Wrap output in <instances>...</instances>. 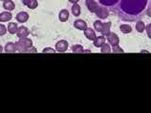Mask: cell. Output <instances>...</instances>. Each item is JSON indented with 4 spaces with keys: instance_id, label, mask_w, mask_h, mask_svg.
Listing matches in <instances>:
<instances>
[{
    "instance_id": "obj_9",
    "label": "cell",
    "mask_w": 151,
    "mask_h": 113,
    "mask_svg": "<svg viewBox=\"0 0 151 113\" xmlns=\"http://www.w3.org/2000/svg\"><path fill=\"white\" fill-rule=\"evenodd\" d=\"M28 18H29V15H28L27 12H25V11L19 12L17 15H16V20H17V22L22 23V24L27 22Z\"/></svg>"
},
{
    "instance_id": "obj_29",
    "label": "cell",
    "mask_w": 151,
    "mask_h": 113,
    "mask_svg": "<svg viewBox=\"0 0 151 113\" xmlns=\"http://www.w3.org/2000/svg\"><path fill=\"white\" fill-rule=\"evenodd\" d=\"M146 14H147V16L151 17V5H149V7L147 8V11H146Z\"/></svg>"
},
{
    "instance_id": "obj_13",
    "label": "cell",
    "mask_w": 151,
    "mask_h": 113,
    "mask_svg": "<svg viewBox=\"0 0 151 113\" xmlns=\"http://www.w3.org/2000/svg\"><path fill=\"white\" fill-rule=\"evenodd\" d=\"M74 26L76 28H78V29H79V30H84L87 28L86 22L83 21V20H80V19H78V20H77L74 23Z\"/></svg>"
},
{
    "instance_id": "obj_8",
    "label": "cell",
    "mask_w": 151,
    "mask_h": 113,
    "mask_svg": "<svg viewBox=\"0 0 151 113\" xmlns=\"http://www.w3.org/2000/svg\"><path fill=\"white\" fill-rule=\"evenodd\" d=\"M84 35L90 41H94V39L96 38V32H94V30L89 27H87L86 29H84Z\"/></svg>"
},
{
    "instance_id": "obj_16",
    "label": "cell",
    "mask_w": 151,
    "mask_h": 113,
    "mask_svg": "<svg viewBox=\"0 0 151 113\" xmlns=\"http://www.w3.org/2000/svg\"><path fill=\"white\" fill-rule=\"evenodd\" d=\"M18 29V26L15 23H9L8 25V32L9 34H16Z\"/></svg>"
},
{
    "instance_id": "obj_28",
    "label": "cell",
    "mask_w": 151,
    "mask_h": 113,
    "mask_svg": "<svg viewBox=\"0 0 151 113\" xmlns=\"http://www.w3.org/2000/svg\"><path fill=\"white\" fill-rule=\"evenodd\" d=\"M146 28V32H147V35H148V37L151 39V24H149V25L145 27Z\"/></svg>"
},
{
    "instance_id": "obj_18",
    "label": "cell",
    "mask_w": 151,
    "mask_h": 113,
    "mask_svg": "<svg viewBox=\"0 0 151 113\" xmlns=\"http://www.w3.org/2000/svg\"><path fill=\"white\" fill-rule=\"evenodd\" d=\"M72 51H73V53H77V54H82V53H84L83 46L79 45V44L73 45V47H72Z\"/></svg>"
},
{
    "instance_id": "obj_6",
    "label": "cell",
    "mask_w": 151,
    "mask_h": 113,
    "mask_svg": "<svg viewBox=\"0 0 151 113\" xmlns=\"http://www.w3.org/2000/svg\"><path fill=\"white\" fill-rule=\"evenodd\" d=\"M5 52L6 53H15V52L18 51V47L16 42H8V44L5 45V48H4Z\"/></svg>"
},
{
    "instance_id": "obj_33",
    "label": "cell",
    "mask_w": 151,
    "mask_h": 113,
    "mask_svg": "<svg viewBox=\"0 0 151 113\" xmlns=\"http://www.w3.org/2000/svg\"><path fill=\"white\" fill-rule=\"evenodd\" d=\"M141 53H148L147 51H141Z\"/></svg>"
},
{
    "instance_id": "obj_1",
    "label": "cell",
    "mask_w": 151,
    "mask_h": 113,
    "mask_svg": "<svg viewBox=\"0 0 151 113\" xmlns=\"http://www.w3.org/2000/svg\"><path fill=\"white\" fill-rule=\"evenodd\" d=\"M17 44V47H18V51L23 53V51L28 48V47H31L33 42L30 39H28V38L25 37V38H20L19 41L16 42Z\"/></svg>"
},
{
    "instance_id": "obj_3",
    "label": "cell",
    "mask_w": 151,
    "mask_h": 113,
    "mask_svg": "<svg viewBox=\"0 0 151 113\" xmlns=\"http://www.w3.org/2000/svg\"><path fill=\"white\" fill-rule=\"evenodd\" d=\"M107 41H109L111 46H114V45H118L119 44V37L117 36V34L113 32H111L110 34L107 36Z\"/></svg>"
},
{
    "instance_id": "obj_20",
    "label": "cell",
    "mask_w": 151,
    "mask_h": 113,
    "mask_svg": "<svg viewBox=\"0 0 151 113\" xmlns=\"http://www.w3.org/2000/svg\"><path fill=\"white\" fill-rule=\"evenodd\" d=\"M93 27H94V30L97 31V32H101L102 31V28H103V23L101 21H96L93 23Z\"/></svg>"
},
{
    "instance_id": "obj_27",
    "label": "cell",
    "mask_w": 151,
    "mask_h": 113,
    "mask_svg": "<svg viewBox=\"0 0 151 113\" xmlns=\"http://www.w3.org/2000/svg\"><path fill=\"white\" fill-rule=\"evenodd\" d=\"M56 50L53 48H50V47H47V48H45L42 50V53H55Z\"/></svg>"
},
{
    "instance_id": "obj_15",
    "label": "cell",
    "mask_w": 151,
    "mask_h": 113,
    "mask_svg": "<svg viewBox=\"0 0 151 113\" xmlns=\"http://www.w3.org/2000/svg\"><path fill=\"white\" fill-rule=\"evenodd\" d=\"M106 44V39L104 36L96 37L93 41V45L96 47H101L103 44Z\"/></svg>"
},
{
    "instance_id": "obj_30",
    "label": "cell",
    "mask_w": 151,
    "mask_h": 113,
    "mask_svg": "<svg viewBox=\"0 0 151 113\" xmlns=\"http://www.w3.org/2000/svg\"><path fill=\"white\" fill-rule=\"evenodd\" d=\"M78 1H79V0H69V2L73 3V4H76V3H78Z\"/></svg>"
},
{
    "instance_id": "obj_2",
    "label": "cell",
    "mask_w": 151,
    "mask_h": 113,
    "mask_svg": "<svg viewBox=\"0 0 151 113\" xmlns=\"http://www.w3.org/2000/svg\"><path fill=\"white\" fill-rule=\"evenodd\" d=\"M55 49L57 52H59V53H63V52H65L68 49V42L64 40L59 41L55 45Z\"/></svg>"
},
{
    "instance_id": "obj_12",
    "label": "cell",
    "mask_w": 151,
    "mask_h": 113,
    "mask_svg": "<svg viewBox=\"0 0 151 113\" xmlns=\"http://www.w3.org/2000/svg\"><path fill=\"white\" fill-rule=\"evenodd\" d=\"M3 8L8 11H13L15 9V4L12 1V0H6V1L3 2Z\"/></svg>"
},
{
    "instance_id": "obj_19",
    "label": "cell",
    "mask_w": 151,
    "mask_h": 113,
    "mask_svg": "<svg viewBox=\"0 0 151 113\" xmlns=\"http://www.w3.org/2000/svg\"><path fill=\"white\" fill-rule=\"evenodd\" d=\"M101 53L102 54H110L111 53V46L110 44H103L101 47Z\"/></svg>"
},
{
    "instance_id": "obj_24",
    "label": "cell",
    "mask_w": 151,
    "mask_h": 113,
    "mask_svg": "<svg viewBox=\"0 0 151 113\" xmlns=\"http://www.w3.org/2000/svg\"><path fill=\"white\" fill-rule=\"evenodd\" d=\"M111 52H113L114 54H121V53H124V50H123L119 45H114V46H112Z\"/></svg>"
},
{
    "instance_id": "obj_4",
    "label": "cell",
    "mask_w": 151,
    "mask_h": 113,
    "mask_svg": "<svg viewBox=\"0 0 151 113\" xmlns=\"http://www.w3.org/2000/svg\"><path fill=\"white\" fill-rule=\"evenodd\" d=\"M96 14L97 15L98 18L100 19H104L109 16V14H110V12H109V9L105 7H98V9H96Z\"/></svg>"
},
{
    "instance_id": "obj_32",
    "label": "cell",
    "mask_w": 151,
    "mask_h": 113,
    "mask_svg": "<svg viewBox=\"0 0 151 113\" xmlns=\"http://www.w3.org/2000/svg\"><path fill=\"white\" fill-rule=\"evenodd\" d=\"M3 52V47H2V45H0V53H2Z\"/></svg>"
},
{
    "instance_id": "obj_11",
    "label": "cell",
    "mask_w": 151,
    "mask_h": 113,
    "mask_svg": "<svg viewBox=\"0 0 151 113\" xmlns=\"http://www.w3.org/2000/svg\"><path fill=\"white\" fill-rule=\"evenodd\" d=\"M111 22L103 23V28H102V31L100 32V33H102V36L107 37L109 34H110L111 33Z\"/></svg>"
},
{
    "instance_id": "obj_17",
    "label": "cell",
    "mask_w": 151,
    "mask_h": 113,
    "mask_svg": "<svg viewBox=\"0 0 151 113\" xmlns=\"http://www.w3.org/2000/svg\"><path fill=\"white\" fill-rule=\"evenodd\" d=\"M72 12L75 16H79L80 15V13H81V11H80V7H79V5L78 3H76L74 4L73 6H72Z\"/></svg>"
},
{
    "instance_id": "obj_21",
    "label": "cell",
    "mask_w": 151,
    "mask_h": 113,
    "mask_svg": "<svg viewBox=\"0 0 151 113\" xmlns=\"http://www.w3.org/2000/svg\"><path fill=\"white\" fill-rule=\"evenodd\" d=\"M120 30L121 32L125 33V34H127V33H130L132 28L129 25H121L120 26Z\"/></svg>"
},
{
    "instance_id": "obj_14",
    "label": "cell",
    "mask_w": 151,
    "mask_h": 113,
    "mask_svg": "<svg viewBox=\"0 0 151 113\" xmlns=\"http://www.w3.org/2000/svg\"><path fill=\"white\" fill-rule=\"evenodd\" d=\"M69 18V11L67 9H61L59 13V19L60 22H66Z\"/></svg>"
},
{
    "instance_id": "obj_26",
    "label": "cell",
    "mask_w": 151,
    "mask_h": 113,
    "mask_svg": "<svg viewBox=\"0 0 151 113\" xmlns=\"http://www.w3.org/2000/svg\"><path fill=\"white\" fill-rule=\"evenodd\" d=\"M7 33V27L2 24H0V36H3Z\"/></svg>"
},
{
    "instance_id": "obj_5",
    "label": "cell",
    "mask_w": 151,
    "mask_h": 113,
    "mask_svg": "<svg viewBox=\"0 0 151 113\" xmlns=\"http://www.w3.org/2000/svg\"><path fill=\"white\" fill-rule=\"evenodd\" d=\"M29 35V30H28V28L26 27V26H20L18 27L17 29V32H16V36L20 39V38H25V37H27Z\"/></svg>"
},
{
    "instance_id": "obj_31",
    "label": "cell",
    "mask_w": 151,
    "mask_h": 113,
    "mask_svg": "<svg viewBox=\"0 0 151 113\" xmlns=\"http://www.w3.org/2000/svg\"><path fill=\"white\" fill-rule=\"evenodd\" d=\"M28 1H29V0H22V2H23V4H24V5H26V6H27V5Z\"/></svg>"
},
{
    "instance_id": "obj_34",
    "label": "cell",
    "mask_w": 151,
    "mask_h": 113,
    "mask_svg": "<svg viewBox=\"0 0 151 113\" xmlns=\"http://www.w3.org/2000/svg\"><path fill=\"white\" fill-rule=\"evenodd\" d=\"M0 1H3L4 2V1H6V0H0Z\"/></svg>"
},
{
    "instance_id": "obj_25",
    "label": "cell",
    "mask_w": 151,
    "mask_h": 113,
    "mask_svg": "<svg viewBox=\"0 0 151 113\" xmlns=\"http://www.w3.org/2000/svg\"><path fill=\"white\" fill-rule=\"evenodd\" d=\"M23 53H37V49L35 48V47H28V48L25 49L23 51Z\"/></svg>"
},
{
    "instance_id": "obj_22",
    "label": "cell",
    "mask_w": 151,
    "mask_h": 113,
    "mask_svg": "<svg viewBox=\"0 0 151 113\" xmlns=\"http://www.w3.org/2000/svg\"><path fill=\"white\" fill-rule=\"evenodd\" d=\"M145 29V25L144 22L139 21L138 23L136 24V30L138 32L142 33V32H144Z\"/></svg>"
},
{
    "instance_id": "obj_7",
    "label": "cell",
    "mask_w": 151,
    "mask_h": 113,
    "mask_svg": "<svg viewBox=\"0 0 151 113\" xmlns=\"http://www.w3.org/2000/svg\"><path fill=\"white\" fill-rule=\"evenodd\" d=\"M86 6L91 12L96 13V9H98V4L94 0H86Z\"/></svg>"
},
{
    "instance_id": "obj_23",
    "label": "cell",
    "mask_w": 151,
    "mask_h": 113,
    "mask_svg": "<svg viewBox=\"0 0 151 113\" xmlns=\"http://www.w3.org/2000/svg\"><path fill=\"white\" fill-rule=\"evenodd\" d=\"M27 8L30 9H34L38 7V1L37 0H29L27 3Z\"/></svg>"
},
{
    "instance_id": "obj_10",
    "label": "cell",
    "mask_w": 151,
    "mask_h": 113,
    "mask_svg": "<svg viewBox=\"0 0 151 113\" xmlns=\"http://www.w3.org/2000/svg\"><path fill=\"white\" fill-rule=\"evenodd\" d=\"M12 18V14L9 11H4L2 13H0V22H2V23L11 21Z\"/></svg>"
}]
</instances>
